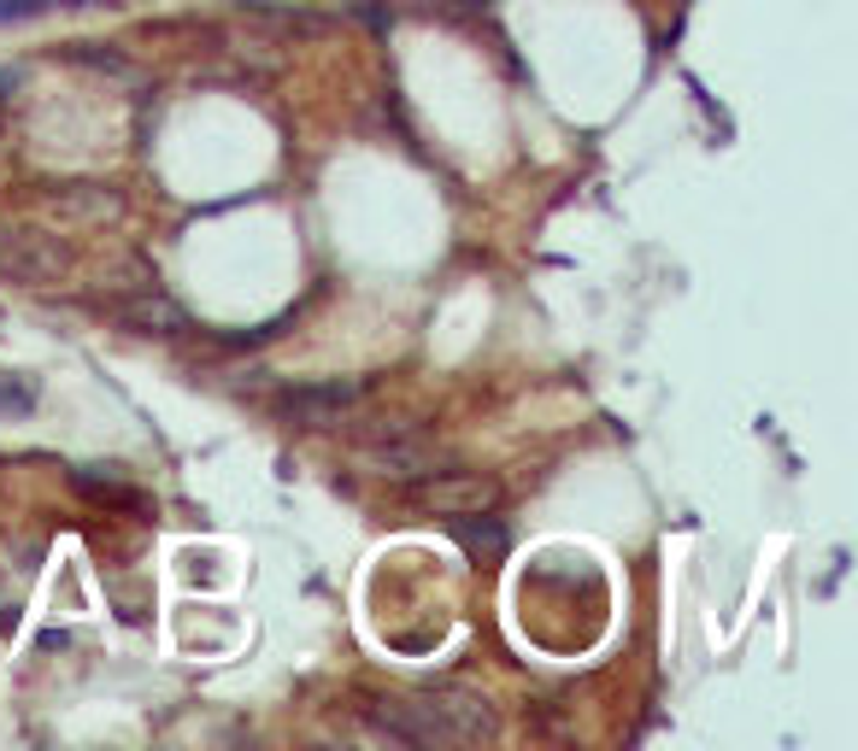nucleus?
Listing matches in <instances>:
<instances>
[{
  "label": "nucleus",
  "mask_w": 858,
  "mask_h": 751,
  "mask_svg": "<svg viewBox=\"0 0 858 751\" xmlns=\"http://www.w3.org/2000/svg\"><path fill=\"white\" fill-rule=\"evenodd\" d=\"M353 464L371 475V482H395V488H412L423 482L429 470L447 464V447L423 441V434H395V441H377V447H359Z\"/></svg>",
  "instance_id": "nucleus-4"
},
{
  "label": "nucleus",
  "mask_w": 858,
  "mask_h": 751,
  "mask_svg": "<svg viewBox=\"0 0 858 751\" xmlns=\"http://www.w3.org/2000/svg\"><path fill=\"white\" fill-rule=\"evenodd\" d=\"M112 318L124 329H136V336H182V329H189V311H182L171 294H159L153 282L141 288V294H118Z\"/></svg>",
  "instance_id": "nucleus-6"
},
{
  "label": "nucleus",
  "mask_w": 858,
  "mask_h": 751,
  "mask_svg": "<svg viewBox=\"0 0 858 751\" xmlns=\"http://www.w3.org/2000/svg\"><path fill=\"white\" fill-rule=\"evenodd\" d=\"M48 206L66 223H107V218L124 212V194H118L112 182H71V188H59Z\"/></svg>",
  "instance_id": "nucleus-7"
},
{
  "label": "nucleus",
  "mask_w": 858,
  "mask_h": 751,
  "mask_svg": "<svg viewBox=\"0 0 858 751\" xmlns=\"http://www.w3.org/2000/svg\"><path fill=\"white\" fill-rule=\"evenodd\" d=\"M453 7H488V0H453Z\"/></svg>",
  "instance_id": "nucleus-13"
},
{
  "label": "nucleus",
  "mask_w": 858,
  "mask_h": 751,
  "mask_svg": "<svg viewBox=\"0 0 858 751\" xmlns=\"http://www.w3.org/2000/svg\"><path fill=\"white\" fill-rule=\"evenodd\" d=\"M377 734L400 740V745H471V740H495L500 734V717L495 704H488L482 693H471V687H418V693L406 699H382L377 711Z\"/></svg>",
  "instance_id": "nucleus-1"
},
{
  "label": "nucleus",
  "mask_w": 858,
  "mask_h": 751,
  "mask_svg": "<svg viewBox=\"0 0 858 751\" xmlns=\"http://www.w3.org/2000/svg\"><path fill=\"white\" fill-rule=\"evenodd\" d=\"M71 482L83 488V493H94V499H112V505H141L136 488H124L112 470H107V475H100V470H71Z\"/></svg>",
  "instance_id": "nucleus-9"
},
{
  "label": "nucleus",
  "mask_w": 858,
  "mask_h": 751,
  "mask_svg": "<svg viewBox=\"0 0 858 751\" xmlns=\"http://www.w3.org/2000/svg\"><path fill=\"white\" fill-rule=\"evenodd\" d=\"M7 89H12V77H7V71H0V94H7Z\"/></svg>",
  "instance_id": "nucleus-14"
},
{
  "label": "nucleus",
  "mask_w": 858,
  "mask_h": 751,
  "mask_svg": "<svg viewBox=\"0 0 858 751\" xmlns=\"http://www.w3.org/2000/svg\"><path fill=\"white\" fill-rule=\"evenodd\" d=\"M359 382L353 376H341V382H306V388H289L277 400V411H282V423H295V429H336L347 411L359 405Z\"/></svg>",
  "instance_id": "nucleus-5"
},
{
  "label": "nucleus",
  "mask_w": 858,
  "mask_h": 751,
  "mask_svg": "<svg viewBox=\"0 0 858 751\" xmlns=\"http://www.w3.org/2000/svg\"><path fill=\"white\" fill-rule=\"evenodd\" d=\"M453 534H459V547L471 552V558H506V529H500L488 511L453 517Z\"/></svg>",
  "instance_id": "nucleus-8"
},
{
  "label": "nucleus",
  "mask_w": 858,
  "mask_h": 751,
  "mask_svg": "<svg viewBox=\"0 0 858 751\" xmlns=\"http://www.w3.org/2000/svg\"><path fill=\"white\" fill-rule=\"evenodd\" d=\"M30 405H36L30 376H0V411H30Z\"/></svg>",
  "instance_id": "nucleus-10"
},
{
  "label": "nucleus",
  "mask_w": 858,
  "mask_h": 751,
  "mask_svg": "<svg viewBox=\"0 0 858 751\" xmlns=\"http://www.w3.org/2000/svg\"><path fill=\"white\" fill-rule=\"evenodd\" d=\"M48 7H59V0H0V24H12V18H36Z\"/></svg>",
  "instance_id": "nucleus-11"
},
{
  "label": "nucleus",
  "mask_w": 858,
  "mask_h": 751,
  "mask_svg": "<svg viewBox=\"0 0 858 751\" xmlns=\"http://www.w3.org/2000/svg\"><path fill=\"white\" fill-rule=\"evenodd\" d=\"M412 499L429 511V517H471V511H495L500 505V482L482 470H429L423 482H412Z\"/></svg>",
  "instance_id": "nucleus-3"
},
{
  "label": "nucleus",
  "mask_w": 858,
  "mask_h": 751,
  "mask_svg": "<svg viewBox=\"0 0 858 751\" xmlns=\"http://www.w3.org/2000/svg\"><path fill=\"white\" fill-rule=\"evenodd\" d=\"M71 270V247L36 223H0V282L48 288Z\"/></svg>",
  "instance_id": "nucleus-2"
},
{
  "label": "nucleus",
  "mask_w": 858,
  "mask_h": 751,
  "mask_svg": "<svg viewBox=\"0 0 858 751\" xmlns=\"http://www.w3.org/2000/svg\"><path fill=\"white\" fill-rule=\"evenodd\" d=\"M59 7H112V0H59Z\"/></svg>",
  "instance_id": "nucleus-12"
}]
</instances>
